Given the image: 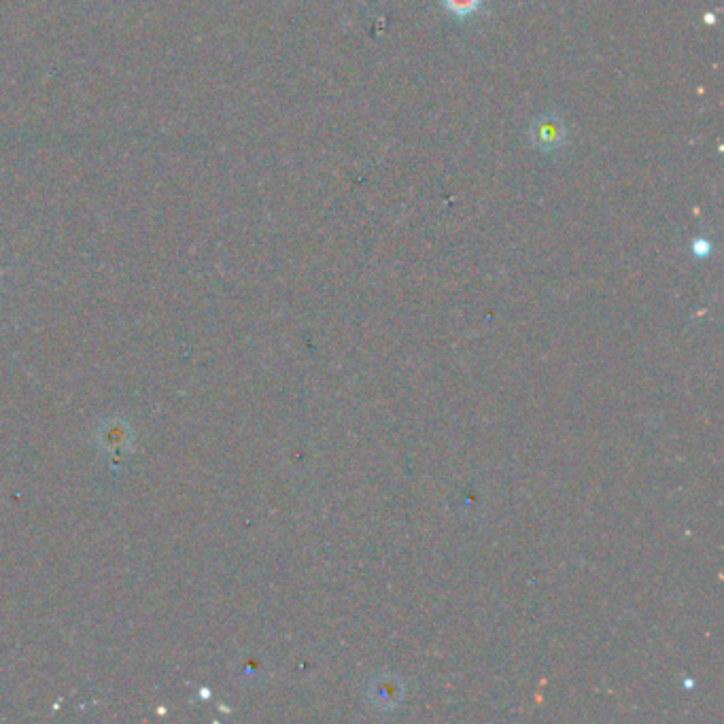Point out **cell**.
<instances>
[{
    "mask_svg": "<svg viewBox=\"0 0 724 724\" xmlns=\"http://www.w3.org/2000/svg\"><path fill=\"white\" fill-rule=\"evenodd\" d=\"M444 5L457 17H465V15H472L480 7V0H444Z\"/></svg>",
    "mask_w": 724,
    "mask_h": 724,
    "instance_id": "cell-2",
    "label": "cell"
},
{
    "mask_svg": "<svg viewBox=\"0 0 724 724\" xmlns=\"http://www.w3.org/2000/svg\"><path fill=\"white\" fill-rule=\"evenodd\" d=\"M565 126L555 113H546L531 124V139L542 151H555L565 143Z\"/></svg>",
    "mask_w": 724,
    "mask_h": 724,
    "instance_id": "cell-1",
    "label": "cell"
}]
</instances>
